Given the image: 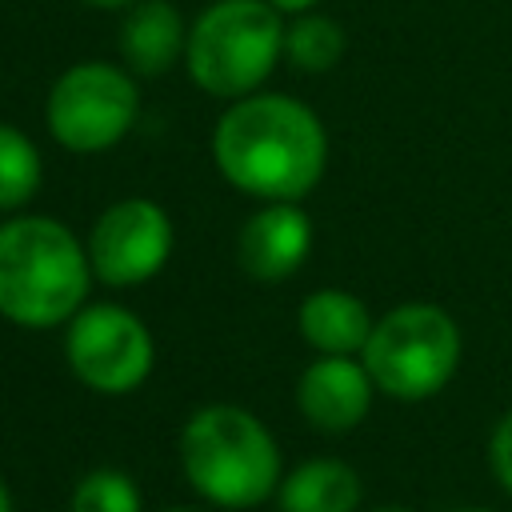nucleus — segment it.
<instances>
[{"instance_id":"1","label":"nucleus","mask_w":512,"mask_h":512,"mask_svg":"<svg viewBox=\"0 0 512 512\" xmlns=\"http://www.w3.org/2000/svg\"><path fill=\"white\" fill-rule=\"evenodd\" d=\"M212 160L236 192L260 204H300L328 168V132L304 100L260 88L220 112Z\"/></svg>"},{"instance_id":"2","label":"nucleus","mask_w":512,"mask_h":512,"mask_svg":"<svg viewBox=\"0 0 512 512\" xmlns=\"http://www.w3.org/2000/svg\"><path fill=\"white\" fill-rule=\"evenodd\" d=\"M80 236L56 216H8L0 224V316L16 328L68 324L92 288Z\"/></svg>"},{"instance_id":"3","label":"nucleus","mask_w":512,"mask_h":512,"mask_svg":"<svg viewBox=\"0 0 512 512\" xmlns=\"http://www.w3.org/2000/svg\"><path fill=\"white\" fill-rule=\"evenodd\" d=\"M180 468L216 508H256L284 480L276 436L240 404H204L184 420Z\"/></svg>"},{"instance_id":"4","label":"nucleus","mask_w":512,"mask_h":512,"mask_svg":"<svg viewBox=\"0 0 512 512\" xmlns=\"http://www.w3.org/2000/svg\"><path fill=\"white\" fill-rule=\"evenodd\" d=\"M276 60H284V16L268 0H212L188 24L184 68L208 96L232 104L260 92Z\"/></svg>"},{"instance_id":"5","label":"nucleus","mask_w":512,"mask_h":512,"mask_svg":"<svg viewBox=\"0 0 512 512\" xmlns=\"http://www.w3.org/2000/svg\"><path fill=\"white\" fill-rule=\"evenodd\" d=\"M460 324L428 300H408L376 316L372 336L360 352L376 392L416 404L436 392L456 376L460 368Z\"/></svg>"},{"instance_id":"6","label":"nucleus","mask_w":512,"mask_h":512,"mask_svg":"<svg viewBox=\"0 0 512 512\" xmlns=\"http://www.w3.org/2000/svg\"><path fill=\"white\" fill-rule=\"evenodd\" d=\"M140 116V88L124 64L80 60L64 68L44 100V124L68 152L92 156L116 148Z\"/></svg>"},{"instance_id":"7","label":"nucleus","mask_w":512,"mask_h":512,"mask_svg":"<svg viewBox=\"0 0 512 512\" xmlns=\"http://www.w3.org/2000/svg\"><path fill=\"white\" fill-rule=\"evenodd\" d=\"M64 360L72 376L100 396L136 392L156 364V340L148 324L124 304H84L64 324Z\"/></svg>"},{"instance_id":"8","label":"nucleus","mask_w":512,"mask_h":512,"mask_svg":"<svg viewBox=\"0 0 512 512\" xmlns=\"http://www.w3.org/2000/svg\"><path fill=\"white\" fill-rule=\"evenodd\" d=\"M176 244L172 216L148 196H124L108 204L88 232L92 276L108 288H136L164 272Z\"/></svg>"},{"instance_id":"9","label":"nucleus","mask_w":512,"mask_h":512,"mask_svg":"<svg viewBox=\"0 0 512 512\" xmlns=\"http://www.w3.org/2000/svg\"><path fill=\"white\" fill-rule=\"evenodd\" d=\"M312 252V220L296 200H272L260 204L236 236V264L260 280L276 284L288 280Z\"/></svg>"},{"instance_id":"10","label":"nucleus","mask_w":512,"mask_h":512,"mask_svg":"<svg viewBox=\"0 0 512 512\" xmlns=\"http://www.w3.org/2000/svg\"><path fill=\"white\" fill-rule=\"evenodd\" d=\"M376 384L356 356H316L296 380L300 416L328 436L352 432L372 408Z\"/></svg>"},{"instance_id":"11","label":"nucleus","mask_w":512,"mask_h":512,"mask_svg":"<svg viewBox=\"0 0 512 512\" xmlns=\"http://www.w3.org/2000/svg\"><path fill=\"white\" fill-rule=\"evenodd\" d=\"M184 44H188V24L176 12V4L136 0L132 8H124L120 56L132 76H144V80L164 76L176 60H184Z\"/></svg>"},{"instance_id":"12","label":"nucleus","mask_w":512,"mask_h":512,"mask_svg":"<svg viewBox=\"0 0 512 512\" xmlns=\"http://www.w3.org/2000/svg\"><path fill=\"white\" fill-rule=\"evenodd\" d=\"M376 316L348 288H316L300 300L296 328L320 356H360L372 336Z\"/></svg>"},{"instance_id":"13","label":"nucleus","mask_w":512,"mask_h":512,"mask_svg":"<svg viewBox=\"0 0 512 512\" xmlns=\"http://www.w3.org/2000/svg\"><path fill=\"white\" fill-rule=\"evenodd\" d=\"M360 492L364 488L352 464L336 456H312L280 480L276 500L280 512H356Z\"/></svg>"},{"instance_id":"14","label":"nucleus","mask_w":512,"mask_h":512,"mask_svg":"<svg viewBox=\"0 0 512 512\" xmlns=\"http://www.w3.org/2000/svg\"><path fill=\"white\" fill-rule=\"evenodd\" d=\"M344 56V28L324 12H300L284 20V60L296 72L320 76Z\"/></svg>"},{"instance_id":"15","label":"nucleus","mask_w":512,"mask_h":512,"mask_svg":"<svg viewBox=\"0 0 512 512\" xmlns=\"http://www.w3.org/2000/svg\"><path fill=\"white\" fill-rule=\"evenodd\" d=\"M44 184V160L28 132L0 120V212H20Z\"/></svg>"},{"instance_id":"16","label":"nucleus","mask_w":512,"mask_h":512,"mask_svg":"<svg viewBox=\"0 0 512 512\" xmlns=\"http://www.w3.org/2000/svg\"><path fill=\"white\" fill-rule=\"evenodd\" d=\"M68 512H140V492L120 468H92L76 480Z\"/></svg>"},{"instance_id":"17","label":"nucleus","mask_w":512,"mask_h":512,"mask_svg":"<svg viewBox=\"0 0 512 512\" xmlns=\"http://www.w3.org/2000/svg\"><path fill=\"white\" fill-rule=\"evenodd\" d=\"M488 464H492V476L500 480V488L512 492V408L496 420V428L488 436Z\"/></svg>"},{"instance_id":"18","label":"nucleus","mask_w":512,"mask_h":512,"mask_svg":"<svg viewBox=\"0 0 512 512\" xmlns=\"http://www.w3.org/2000/svg\"><path fill=\"white\" fill-rule=\"evenodd\" d=\"M280 16H300V12H316L320 0H268Z\"/></svg>"},{"instance_id":"19","label":"nucleus","mask_w":512,"mask_h":512,"mask_svg":"<svg viewBox=\"0 0 512 512\" xmlns=\"http://www.w3.org/2000/svg\"><path fill=\"white\" fill-rule=\"evenodd\" d=\"M84 4H92V8H100V12H116V8H132L136 0H84Z\"/></svg>"},{"instance_id":"20","label":"nucleus","mask_w":512,"mask_h":512,"mask_svg":"<svg viewBox=\"0 0 512 512\" xmlns=\"http://www.w3.org/2000/svg\"><path fill=\"white\" fill-rule=\"evenodd\" d=\"M0 512H16V500H12V488L0 480Z\"/></svg>"},{"instance_id":"21","label":"nucleus","mask_w":512,"mask_h":512,"mask_svg":"<svg viewBox=\"0 0 512 512\" xmlns=\"http://www.w3.org/2000/svg\"><path fill=\"white\" fill-rule=\"evenodd\" d=\"M372 512H412V508H396V504H384V508H372Z\"/></svg>"},{"instance_id":"22","label":"nucleus","mask_w":512,"mask_h":512,"mask_svg":"<svg viewBox=\"0 0 512 512\" xmlns=\"http://www.w3.org/2000/svg\"><path fill=\"white\" fill-rule=\"evenodd\" d=\"M164 512H196V508H164Z\"/></svg>"},{"instance_id":"23","label":"nucleus","mask_w":512,"mask_h":512,"mask_svg":"<svg viewBox=\"0 0 512 512\" xmlns=\"http://www.w3.org/2000/svg\"><path fill=\"white\" fill-rule=\"evenodd\" d=\"M460 512H488V508H460Z\"/></svg>"}]
</instances>
